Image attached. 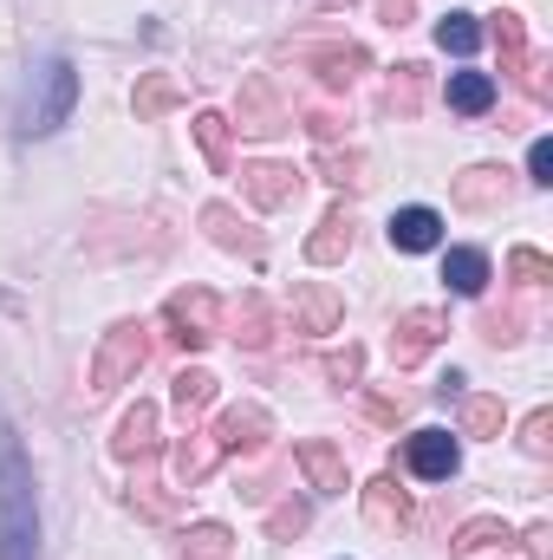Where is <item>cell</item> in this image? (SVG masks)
Returning a JSON list of instances; mask_svg holds the SVG:
<instances>
[{"label":"cell","instance_id":"obj_41","mask_svg":"<svg viewBox=\"0 0 553 560\" xmlns=\"http://www.w3.org/2000/svg\"><path fill=\"white\" fill-rule=\"evenodd\" d=\"M299 118H306V131H313V138H319V143H326V138H339V125H345L339 112H319V105H306Z\"/></svg>","mask_w":553,"mask_h":560},{"label":"cell","instance_id":"obj_34","mask_svg":"<svg viewBox=\"0 0 553 560\" xmlns=\"http://www.w3.org/2000/svg\"><path fill=\"white\" fill-rule=\"evenodd\" d=\"M306 522H313L306 502H280L274 515H268V541H293V535H306Z\"/></svg>","mask_w":553,"mask_h":560},{"label":"cell","instance_id":"obj_25","mask_svg":"<svg viewBox=\"0 0 553 560\" xmlns=\"http://www.w3.org/2000/svg\"><path fill=\"white\" fill-rule=\"evenodd\" d=\"M443 280L475 300V293L489 287V255H482V248H449V255H443Z\"/></svg>","mask_w":553,"mask_h":560},{"label":"cell","instance_id":"obj_28","mask_svg":"<svg viewBox=\"0 0 553 560\" xmlns=\"http://www.w3.org/2000/svg\"><path fill=\"white\" fill-rule=\"evenodd\" d=\"M508 541H515V535H508L502 515H475V522L456 528V555H482V548H508Z\"/></svg>","mask_w":553,"mask_h":560},{"label":"cell","instance_id":"obj_22","mask_svg":"<svg viewBox=\"0 0 553 560\" xmlns=\"http://www.w3.org/2000/svg\"><path fill=\"white\" fill-rule=\"evenodd\" d=\"M489 39H495V52H502V72H521V66H528V20H521L515 7H502V13H495Z\"/></svg>","mask_w":553,"mask_h":560},{"label":"cell","instance_id":"obj_24","mask_svg":"<svg viewBox=\"0 0 553 560\" xmlns=\"http://www.w3.org/2000/svg\"><path fill=\"white\" fill-rule=\"evenodd\" d=\"M169 405H176L183 418H202V411L215 405V372H202V365L176 372V385H169Z\"/></svg>","mask_w":553,"mask_h":560},{"label":"cell","instance_id":"obj_19","mask_svg":"<svg viewBox=\"0 0 553 560\" xmlns=\"http://www.w3.org/2000/svg\"><path fill=\"white\" fill-rule=\"evenodd\" d=\"M423 92H430V66H416V59H404V66L391 72V85H385V112L411 125L416 112H423Z\"/></svg>","mask_w":553,"mask_h":560},{"label":"cell","instance_id":"obj_36","mask_svg":"<svg viewBox=\"0 0 553 560\" xmlns=\"http://www.w3.org/2000/svg\"><path fill=\"white\" fill-rule=\"evenodd\" d=\"M521 450H528V456H553V411L548 405L521 423Z\"/></svg>","mask_w":553,"mask_h":560},{"label":"cell","instance_id":"obj_4","mask_svg":"<svg viewBox=\"0 0 553 560\" xmlns=\"http://www.w3.org/2000/svg\"><path fill=\"white\" fill-rule=\"evenodd\" d=\"M443 339H449V313H436V306L398 313V326H391V365H398V372H416Z\"/></svg>","mask_w":553,"mask_h":560},{"label":"cell","instance_id":"obj_42","mask_svg":"<svg viewBox=\"0 0 553 560\" xmlns=\"http://www.w3.org/2000/svg\"><path fill=\"white\" fill-rule=\"evenodd\" d=\"M411 13H416V0H378V20L385 26H411Z\"/></svg>","mask_w":553,"mask_h":560},{"label":"cell","instance_id":"obj_14","mask_svg":"<svg viewBox=\"0 0 553 560\" xmlns=\"http://www.w3.org/2000/svg\"><path fill=\"white\" fill-rule=\"evenodd\" d=\"M339 319H345V300H339L326 280L293 287V326H299V332H339Z\"/></svg>","mask_w":553,"mask_h":560},{"label":"cell","instance_id":"obj_18","mask_svg":"<svg viewBox=\"0 0 553 560\" xmlns=\"http://www.w3.org/2000/svg\"><path fill=\"white\" fill-rule=\"evenodd\" d=\"M443 242V215L436 209H398L391 215V248L398 255H430Z\"/></svg>","mask_w":553,"mask_h":560},{"label":"cell","instance_id":"obj_16","mask_svg":"<svg viewBox=\"0 0 553 560\" xmlns=\"http://www.w3.org/2000/svg\"><path fill=\"white\" fill-rule=\"evenodd\" d=\"M293 456H299V469H306V482H313L319 495H345V489H352V476H345V456H339L326 436H306Z\"/></svg>","mask_w":553,"mask_h":560},{"label":"cell","instance_id":"obj_12","mask_svg":"<svg viewBox=\"0 0 553 560\" xmlns=\"http://www.w3.org/2000/svg\"><path fill=\"white\" fill-rule=\"evenodd\" d=\"M72 98H79V72H72L66 59H52V66H46V92H39V105L26 112V131H52V125H66Z\"/></svg>","mask_w":553,"mask_h":560},{"label":"cell","instance_id":"obj_27","mask_svg":"<svg viewBox=\"0 0 553 560\" xmlns=\"http://www.w3.org/2000/svg\"><path fill=\"white\" fill-rule=\"evenodd\" d=\"M228 118L222 112H196V143H202V156H209V170L215 176H228Z\"/></svg>","mask_w":553,"mask_h":560},{"label":"cell","instance_id":"obj_11","mask_svg":"<svg viewBox=\"0 0 553 560\" xmlns=\"http://www.w3.org/2000/svg\"><path fill=\"white\" fill-rule=\"evenodd\" d=\"M202 229H209V242H215V248H228V255H242V261H261V255H268L261 229H248L228 202H202Z\"/></svg>","mask_w":553,"mask_h":560},{"label":"cell","instance_id":"obj_1","mask_svg":"<svg viewBox=\"0 0 553 560\" xmlns=\"http://www.w3.org/2000/svg\"><path fill=\"white\" fill-rule=\"evenodd\" d=\"M39 555V509H33V463L7 436L0 443V560Z\"/></svg>","mask_w":553,"mask_h":560},{"label":"cell","instance_id":"obj_3","mask_svg":"<svg viewBox=\"0 0 553 560\" xmlns=\"http://www.w3.org/2000/svg\"><path fill=\"white\" fill-rule=\"evenodd\" d=\"M163 326H169L176 346H209V339L222 332V300H215L209 287H176V293L163 300Z\"/></svg>","mask_w":553,"mask_h":560},{"label":"cell","instance_id":"obj_8","mask_svg":"<svg viewBox=\"0 0 553 560\" xmlns=\"http://www.w3.org/2000/svg\"><path fill=\"white\" fill-rule=\"evenodd\" d=\"M449 196H456V209L489 215V209H502V202H508V170H502V163H469V170L449 183Z\"/></svg>","mask_w":553,"mask_h":560},{"label":"cell","instance_id":"obj_2","mask_svg":"<svg viewBox=\"0 0 553 560\" xmlns=\"http://www.w3.org/2000/svg\"><path fill=\"white\" fill-rule=\"evenodd\" d=\"M143 359H150V326L143 319H118L98 339V352H92V398H111L118 385H131L143 372Z\"/></svg>","mask_w":553,"mask_h":560},{"label":"cell","instance_id":"obj_43","mask_svg":"<svg viewBox=\"0 0 553 560\" xmlns=\"http://www.w3.org/2000/svg\"><path fill=\"white\" fill-rule=\"evenodd\" d=\"M528 555L534 560H553V528L541 522V528H528Z\"/></svg>","mask_w":553,"mask_h":560},{"label":"cell","instance_id":"obj_6","mask_svg":"<svg viewBox=\"0 0 553 560\" xmlns=\"http://www.w3.org/2000/svg\"><path fill=\"white\" fill-rule=\"evenodd\" d=\"M235 125H242L248 138H280V131L293 125V112L274 98V79H268V72H248V79H242V92H235Z\"/></svg>","mask_w":553,"mask_h":560},{"label":"cell","instance_id":"obj_15","mask_svg":"<svg viewBox=\"0 0 553 560\" xmlns=\"http://www.w3.org/2000/svg\"><path fill=\"white\" fill-rule=\"evenodd\" d=\"M242 196L255 209H286L299 196V176H293V163H248L242 170Z\"/></svg>","mask_w":553,"mask_h":560},{"label":"cell","instance_id":"obj_26","mask_svg":"<svg viewBox=\"0 0 553 560\" xmlns=\"http://www.w3.org/2000/svg\"><path fill=\"white\" fill-rule=\"evenodd\" d=\"M489 105H495V79H489V72H456V79H449V112L482 118Z\"/></svg>","mask_w":553,"mask_h":560},{"label":"cell","instance_id":"obj_35","mask_svg":"<svg viewBox=\"0 0 553 560\" xmlns=\"http://www.w3.org/2000/svg\"><path fill=\"white\" fill-rule=\"evenodd\" d=\"M131 509H143L150 522H169V515H176V502H169V495H163L150 476H138V482H131Z\"/></svg>","mask_w":553,"mask_h":560},{"label":"cell","instance_id":"obj_10","mask_svg":"<svg viewBox=\"0 0 553 560\" xmlns=\"http://www.w3.org/2000/svg\"><path fill=\"white\" fill-rule=\"evenodd\" d=\"M456 463H462V450H456V436H449V430H416V436H404V469L423 476V482L456 476Z\"/></svg>","mask_w":553,"mask_h":560},{"label":"cell","instance_id":"obj_17","mask_svg":"<svg viewBox=\"0 0 553 560\" xmlns=\"http://www.w3.org/2000/svg\"><path fill=\"white\" fill-rule=\"evenodd\" d=\"M156 443H163V436H156V405H131V411H125V423H118V436H111V450H118V463H150V456H156Z\"/></svg>","mask_w":553,"mask_h":560},{"label":"cell","instance_id":"obj_31","mask_svg":"<svg viewBox=\"0 0 553 560\" xmlns=\"http://www.w3.org/2000/svg\"><path fill=\"white\" fill-rule=\"evenodd\" d=\"M436 46H443V52H456V59H469V52L482 46V26H475V13H443V26H436Z\"/></svg>","mask_w":553,"mask_h":560},{"label":"cell","instance_id":"obj_37","mask_svg":"<svg viewBox=\"0 0 553 560\" xmlns=\"http://www.w3.org/2000/svg\"><path fill=\"white\" fill-rule=\"evenodd\" d=\"M326 378H332V385H358V378H365V346L332 352V359H326Z\"/></svg>","mask_w":553,"mask_h":560},{"label":"cell","instance_id":"obj_33","mask_svg":"<svg viewBox=\"0 0 553 560\" xmlns=\"http://www.w3.org/2000/svg\"><path fill=\"white\" fill-rule=\"evenodd\" d=\"M508 275L521 280V287H548V280H553V261L541 255V248H515V255H508Z\"/></svg>","mask_w":553,"mask_h":560},{"label":"cell","instance_id":"obj_30","mask_svg":"<svg viewBox=\"0 0 553 560\" xmlns=\"http://www.w3.org/2000/svg\"><path fill=\"white\" fill-rule=\"evenodd\" d=\"M183 555L189 560H228L235 555V535H228L222 522H196V528L183 535Z\"/></svg>","mask_w":553,"mask_h":560},{"label":"cell","instance_id":"obj_13","mask_svg":"<svg viewBox=\"0 0 553 560\" xmlns=\"http://www.w3.org/2000/svg\"><path fill=\"white\" fill-rule=\"evenodd\" d=\"M358 502H365V522H372L378 535H404V528H411V495L398 489V476L365 482V489H358Z\"/></svg>","mask_w":553,"mask_h":560},{"label":"cell","instance_id":"obj_32","mask_svg":"<svg viewBox=\"0 0 553 560\" xmlns=\"http://www.w3.org/2000/svg\"><path fill=\"white\" fill-rule=\"evenodd\" d=\"M502 423H508L502 398H462V430L469 436H502Z\"/></svg>","mask_w":553,"mask_h":560},{"label":"cell","instance_id":"obj_5","mask_svg":"<svg viewBox=\"0 0 553 560\" xmlns=\"http://www.w3.org/2000/svg\"><path fill=\"white\" fill-rule=\"evenodd\" d=\"M299 66H306L326 92H352V85H358V72H365L372 59H365V46H358V39H313V46H299Z\"/></svg>","mask_w":553,"mask_h":560},{"label":"cell","instance_id":"obj_23","mask_svg":"<svg viewBox=\"0 0 553 560\" xmlns=\"http://www.w3.org/2000/svg\"><path fill=\"white\" fill-rule=\"evenodd\" d=\"M235 339H242L248 352L274 346V306H268L261 293H242V306H235Z\"/></svg>","mask_w":553,"mask_h":560},{"label":"cell","instance_id":"obj_21","mask_svg":"<svg viewBox=\"0 0 553 560\" xmlns=\"http://www.w3.org/2000/svg\"><path fill=\"white\" fill-rule=\"evenodd\" d=\"M176 105H183V85H176L169 72H143L138 92H131V112H138V125L163 118V112H176Z\"/></svg>","mask_w":553,"mask_h":560},{"label":"cell","instance_id":"obj_20","mask_svg":"<svg viewBox=\"0 0 553 560\" xmlns=\"http://www.w3.org/2000/svg\"><path fill=\"white\" fill-rule=\"evenodd\" d=\"M222 463V450H215V436L209 430H196V436H183L176 443V482L183 489H196V482H209V469Z\"/></svg>","mask_w":553,"mask_h":560},{"label":"cell","instance_id":"obj_7","mask_svg":"<svg viewBox=\"0 0 553 560\" xmlns=\"http://www.w3.org/2000/svg\"><path fill=\"white\" fill-rule=\"evenodd\" d=\"M209 436H215V450H222V456H235V450H261V443L274 436V418H268L255 398H242V405H228L222 418L209 423Z\"/></svg>","mask_w":553,"mask_h":560},{"label":"cell","instance_id":"obj_39","mask_svg":"<svg viewBox=\"0 0 553 560\" xmlns=\"http://www.w3.org/2000/svg\"><path fill=\"white\" fill-rule=\"evenodd\" d=\"M482 339L489 346H515L521 339V313H482Z\"/></svg>","mask_w":553,"mask_h":560},{"label":"cell","instance_id":"obj_40","mask_svg":"<svg viewBox=\"0 0 553 560\" xmlns=\"http://www.w3.org/2000/svg\"><path fill=\"white\" fill-rule=\"evenodd\" d=\"M528 183H541V189L553 183V143L548 138H534V150H528Z\"/></svg>","mask_w":553,"mask_h":560},{"label":"cell","instance_id":"obj_9","mask_svg":"<svg viewBox=\"0 0 553 560\" xmlns=\"http://www.w3.org/2000/svg\"><path fill=\"white\" fill-rule=\"evenodd\" d=\"M352 248H358V222H352V209L339 202V209H326L319 229L306 235V261H313V268H339Z\"/></svg>","mask_w":553,"mask_h":560},{"label":"cell","instance_id":"obj_38","mask_svg":"<svg viewBox=\"0 0 553 560\" xmlns=\"http://www.w3.org/2000/svg\"><path fill=\"white\" fill-rule=\"evenodd\" d=\"M365 411H372V423H398L404 411H411V392H372Z\"/></svg>","mask_w":553,"mask_h":560},{"label":"cell","instance_id":"obj_29","mask_svg":"<svg viewBox=\"0 0 553 560\" xmlns=\"http://www.w3.org/2000/svg\"><path fill=\"white\" fill-rule=\"evenodd\" d=\"M319 176H326L332 189H365V183H372L358 150H319Z\"/></svg>","mask_w":553,"mask_h":560}]
</instances>
